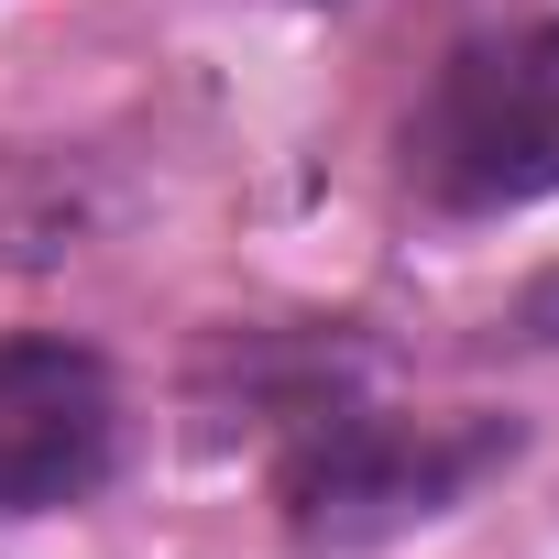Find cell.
<instances>
[{
  "label": "cell",
  "mask_w": 559,
  "mask_h": 559,
  "mask_svg": "<svg viewBox=\"0 0 559 559\" xmlns=\"http://www.w3.org/2000/svg\"><path fill=\"white\" fill-rule=\"evenodd\" d=\"M515 417H384V406H308L274 450V504L308 548H384L450 504H472L493 472H515Z\"/></svg>",
  "instance_id": "obj_1"
},
{
  "label": "cell",
  "mask_w": 559,
  "mask_h": 559,
  "mask_svg": "<svg viewBox=\"0 0 559 559\" xmlns=\"http://www.w3.org/2000/svg\"><path fill=\"white\" fill-rule=\"evenodd\" d=\"M406 187L439 219H515L559 198V23L472 34L406 110Z\"/></svg>",
  "instance_id": "obj_2"
},
{
  "label": "cell",
  "mask_w": 559,
  "mask_h": 559,
  "mask_svg": "<svg viewBox=\"0 0 559 559\" xmlns=\"http://www.w3.org/2000/svg\"><path fill=\"white\" fill-rule=\"evenodd\" d=\"M110 461H121L110 362L67 330H12L0 341V526L88 504Z\"/></svg>",
  "instance_id": "obj_3"
},
{
  "label": "cell",
  "mask_w": 559,
  "mask_h": 559,
  "mask_svg": "<svg viewBox=\"0 0 559 559\" xmlns=\"http://www.w3.org/2000/svg\"><path fill=\"white\" fill-rule=\"evenodd\" d=\"M504 341H515V352H559V263L515 297V330H504Z\"/></svg>",
  "instance_id": "obj_4"
}]
</instances>
